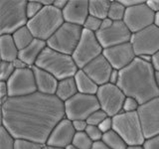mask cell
Instances as JSON below:
<instances>
[{
	"label": "cell",
	"instance_id": "6da1fadb",
	"mask_svg": "<svg viewBox=\"0 0 159 149\" xmlns=\"http://www.w3.org/2000/svg\"><path fill=\"white\" fill-rule=\"evenodd\" d=\"M66 118L65 104L56 96L35 93L9 97L1 104V125L16 139L46 144L57 124Z\"/></svg>",
	"mask_w": 159,
	"mask_h": 149
},
{
	"label": "cell",
	"instance_id": "7a4b0ae2",
	"mask_svg": "<svg viewBox=\"0 0 159 149\" xmlns=\"http://www.w3.org/2000/svg\"><path fill=\"white\" fill-rule=\"evenodd\" d=\"M117 86L126 97H134L140 104L159 97L155 70L151 63L138 57L129 66L119 71Z\"/></svg>",
	"mask_w": 159,
	"mask_h": 149
},
{
	"label": "cell",
	"instance_id": "3957f363",
	"mask_svg": "<svg viewBox=\"0 0 159 149\" xmlns=\"http://www.w3.org/2000/svg\"><path fill=\"white\" fill-rule=\"evenodd\" d=\"M35 66L53 74L58 81L74 77L79 71L72 56L60 53L48 46L42 52Z\"/></svg>",
	"mask_w": 159,
	"mask_h": 149
},
{
	"label": "cell",
	"instance_id": "277c9868",
	"mask_svg": "<svg viewBox=\"0 0 159 149\" xmlns=\"http://www.w3.org/2000/svg\"><path fill=\"white\" fill-rule=\"evenodd\" d=\"M64 23L63 11L52 5L44 7L36 16L29 19L27 27L35 38L47 42Z\"/></svg>",
	"mask_w": 159,
	"mask_h": 149
},
{
	"label": "cell",
	"instance_id": "5b68a950",
	"mask_svg": "<svg viewBox=\"0 0 159 149\" xmlns=\"http://www.w3.org/2000/svg\"><path fill=\"white\" fill-rule=\"evenodd\" d=\"M26 6V0L0 1V34L12 35L18 29L27 26L29 18Z\"/></svg>",
	"mask_w": 159,
	"mask_h": 149
},
{
	"label": "cell",
	"instance_id": "8992f818",
	"mask_svg": "<svg viewBox=\"0 0 159 149\" xmlns=\"http://www.w3.org/2000/svg\"><path fill=\"white\" fill-rule=\"evenodd\" d=\"M112 129L117 132L127 146L143 145L146 138L143 134L138 113L120 112L112 117Z\"/></svg>",
	"mask_w": 159,
	"mask_h": 149
},
{
	"label": "cell",
	"instance_id": "52a82bcc",
	"mask_svg": "<svg viewBox=\"0 0 159 149\" xmlns=\"http://www.w3.org/2000/svg\"><path fill=\"white\" fill-rule=\"evenodd\" d=\"M82 26L65 22L47 41V46L56 51L72 56L82 38Z\"/></svg>",
	"mask_w": 159,
	"mask_h": 149
},
{
	"label": "cell",
	"instance_id": "ba28073f",
	"mask_svg": "<svg viewBox=\"0 0 159 149\" xmlns=\"http://www.w3.org/2000/svg\"><path fill=\"white\" fill-rule=\"evenodd\" d=\"M66 118L71 121L83 119L87 120L92 113L101 108L97 96L78 93L76 96L65 102Z\"/></svg>",
	"mask_w": 159,
	"mask_h": 149
},
{
	"label": "cell",
	"instance_id": "9c48e42d",
	"mask_svg": "<svg viewBox=\"0 0 159 149\" xmlns=\"http://www.w3.org/2000/svg\"><path fill=\"white\" fill-rule=\"evenodd\" d=\"M102 53L103 48L99 43L96 33L84 29L82 38L72 57L78 68L84 69L89 63L102 55Z\"/></svg>",
	"mask_w": 159,
	"mask_h": 149
},
{
	"label": "cell",
	"instance_id": "30bf717a",
	"mask_svg": "<svg viewBox=\"0 0 159 149\" xmlns=\"http://www.w3.org/2000/svg\"><path fill=\"white\" fill-rule=\"evenodd\" d=\"M97 97L99 106L108 116L113 117L116 114L122 112V106L126 96L117 84H106L98 87Z\"/></svg>",
	"mask_w": 159,
	"mask_h": 149
},
{
	"label": "cell",
	"instance_id": "8fae6325",
	"mask_svg": "<svg viewBox=\"0 0 159 149\" xmlns=\"http://www.w3.org/2000/svg\"><path fill=\"white\" fill-rule=\"evenodd\" d=\"M7 83L9 97H22L38 92L32 68L16 70Z\"/></svg>",
	"mask_w": 159,
	"mask_h": 149
},
{
	"label": "cell",
	"instance_id": "7c38bea8",
	"mask_svg": "<svg viewBox=\"0 0 159 149\" xmlns=\"http://www.w3.org/2000/svg\"><path fill=\"white\" fill-rule=\"evenodd\" d=\"M130 43L136 57L153 56L159 51V28L155 24L132 34Z\"/></svg>",
	"mask_w": 159,
	"mask_h": 149
},
{
	"label": "cell",
	"instance_id": "4fadbf2b",
	"mask_svg": "<svg viewBox=\"0 0 159 149\" xmlns=\"http://www.w3.org/2000/svg\"><path fill=\"white\" fill-rule=\"evenodd\" d=\"M143 134L146 139L159 134V97L140 104L138 111Z\"/></svg>",
	"mask_w": 159,
	"mask_h": 149
},
{
	"label": "cell",
	"instance_id": "5bb4252c",
	"mask_svg": "<svg viewBox=\"0 0 159 149\" xmlns=\"http://www.w3.org/2000/svg\"><path fill=\"white\" fill-rule=\"evenodd\" d=\"M145 2L131 8H126L123 22L132 34L151 26L155 21V13L148 8Z\"/></svg>",
	"mask_w": 159,
	"mask_h": 149
},
{
	"label": "cell",
	"instance_id": "9a60e30c",
	"mask_svg": "<svg viewBox=\"0 0 159 149\" xmlns=\"http://www.w3.org/2000/svg\"><path fill=\"white\" fill-rule=\"evenodd\" d=\"M96 35L103 50L130 42L132 37V33L123 21H113L111 26L101 29Z\"/></svg>",
	"mask_w": 159,
	"mask_h": 149
},
{
	"label": "cell",
	"instance_id": "2e32d148",
	"mask_svg": "<svg viewBox=\"0 0 159 149\" xmlns=\"http://www.w3.org/2000/svg\"><path fill=\"white\" fill-rule=\"evenodd\" d=\"M102 55L107 58L111 67L118 71L129 66L136 58L130 42L104 49Z\"/></svg>",
	"mask_w": 159,
	"mask_h": 149
},
{
	"label": "cell",
	"instance_id": "e0dca14e",
	"mask_svg": "<svg viewBox=\"0 0 159 149\" xmlns=\"http://www.w3.org/2000/svg\"><path fill=\"white\" fill-rule=\"evenodd\" d=\"M76 130L73 126V122L68 118H64L60 121L57 126L53 129L47 140V145L65 148L72 145Z\"/></svg>",
	"mask_w": 159,
	"mask_h": 149
},
{
	"label": "cell",
	"instance_id": "ac0fdd59",
	"mask_svg": "<svg viewBox=\"0 0 159 149\" xmlns=\"http://www.w3.org/2000/svg\"><path fill=\"white\" fill-rule=\"evenodd\" d=\"M84 72L91 78L93 81L96 83L98 87L103 86V84L109 83V78L113 68L109 62L107 60V58L101 55L93 61L89 63L84 69Z\"/></svg>",
	"mask_w": 159,
	"mask_h": 149
},
{
	"label": "cell",
	"instance_id": "d6986e66",
	"mask_svg": "<svg viewBox=\"0 0 159 149\" xmlns=\"http://www.w3.org/2000/svg\"><path fill=\"white\" fill-rule=\"evenodd\" d=\"M89 15V0H69L63 10L65 22L84 26Z\"/></svg>",
	"mask_w": 159,
	"mask_h": 149
},
{
	"label": "cell",
	"instance_id": "ffe728a7",
	"mask_svg": "<svg viewBox=\"0 0 159 149\" xmlns=\"http://www.w3.org/2000/svg\"><path fill=\"white\" fill-rule=\"evenodd\" d=\"M32 70L34 72L38 92L45 94H50V96H55L59 83L58 79L53 74L43 69L38 68L37 66L32 67Z\"/></svg>",
	"mask_w": 159,
	"mask_h": 149
},
{
	"label": "cell",
	"instance_id": "44dd1931",
	"mask_svg": "<svg viewBox=\"0 0 159 149\" xmlns=\"http://www.w3.org/2000/svg\"><path fill=\"white\" fill-rule=\"evenodd\" d=\"M46 47H47L46 41L35 38V40L29 46L24 48L23 50H20L18 58L20 60H22L30 68H32L36 65V62L38 61L39 57L41 56L42 52Z\"/></svg>",
	"mask_w": 159,
	"mask_h": 149
},
{
	"label": "cell",
	"instance_id": "7402d4cb",
	"mask_svg": "<svg viewBox=\"0 0 159 149\" xmlns=\"http://www.w3.org/2000/svg\"><path fill=\"white\" fill-rule=\"evenodd\" d=\"M0 54L1 61L13 62L19 57V49L15 44L12 35H0Z\"/></svg>",
	"mask_w": 159,
	"mask_h": 149
},
{
	"label": "cell",
	"instance_id": "603a6c76",
	"mask_svg": "<svg viewBox=\"0 0 159 149\" xmlns=\"http://www.w3.org/2000/svg\"><path fill=\"white\" fill-rule=\"evenodd\" d=\"M79 93V89L77 87L75 78H67L59 81L57 91H56V96L59 99H61L63 102L69 101L70 98H72Z\"/></svg>",
	"mask_w": 159,
	"mask_h": 149
},
{
	"label": "cell",
	"instance_id": "cb8c5ba5",
	"mask_svg": "<svg viewBox=\"0 0 159 149\" xmlns=\"http://www.w3.org/2000/svg\"><path fill=\"white\" fill-rule=\"evenodd\" d=\"M76 81L79 93L84 94H94L96 96L98 89V86L84 72V70L79 69V71L74 76Z\"/></svg>",
	"mask_w": 159,
	"mask_h": 149
},
{
	"label": "cell",
	"instance_id": "d4e9b609",
	"mask_svg": "<svg viewBox=\"0 0 159 149\" xmlns=\"http://www.w3.org/2000/svg\"><path fill=\"white\" fill-rule=\"evenodd\" d=\"M111 0H89V15L101 20L107 18Z\"/></svg>",
	"mask_w": 159,
	"mask_h": 149
},
{
	"label": "cell",
	"instance_id": "484cf974",
	"mask_svg": "<svg viewBox=\"0 0 159 149\" xmlns=\"http://www.w3.org/2000/svg\"><path fill=\"white\" fill-rule=\"evenodd\" d=\"M12 37L17 48L19 49V51L29 46L35 40V37L33 36L32 32L30 31V29L27 26L18 29L16 32L12 34Z\"/></svg>",
	"mask_w": 159,
	"mask_h": 149
},
{
	"label": "cell",
	"instance_id": "4316f807",
	"mask_svg": "<svg viewBox=\"0 0 159 149\" xmlns=\"http://www.w3.org/2000/svg\"><path fill=\"white\" fill-rule=\"evenodd\" d=\"M102 141L111 149H126L127 144L119 136V134L112 130L103 133Z\"/></svg>",
	"mask_w": 159,
	"mask_h": 149
},
{
	"label": "cell",
	"instance_id": "83f0119b",
	"mask_svg": "<svg viewBox=\"0 0 159 149\" xmlns=\"http://www.w3.org/2000/svg\"><path fill=\"white\" fill-rule=\"evenodd\" d=\"M125 11L126 8L120 3L119 0H111L107 17L112 21H123Z\"/></svg>",
	"mask_w": 159,
	"mask_h": 149
},
{
	"label": "cell",
	"instance_id": "f1b7e54d",
	"mask_svg": "<svg viewBox=\"0 0 159 149\" xmlns=\"http://www.w3.org/2000/svg\"><path fill=\"white\" fill-rule=\"evenodd\" d=\"M93 143L94 142L88 136L86 132H76L72 145L78 149H92Z\"/></svg>",
	"mask_w": 159,
	"mask_h": 149
},
{
	"label": "cell",
	"instance_id": "f546056e",
	"mask_svg": "<svg viewBox=\"0 0 159 149\" xmlns=\"http://www.w3.org/2000/svg\"><path fill=\"white\" fill-rule=\"evenodd\" d=\"M15 138L4 126L0 127V149H15Z\"/></svg>",
	"mask_w": 159,
	"mask_h": 149
},
{
	"label": "cell",
	"instance_id": "4dcf8cb0",
	"mask_svg": "<svg viewBox=\"0 0 159 149\" xmlns=\"http://www.w3.org/2000/svg\"><path fill=\"white\" fill-rule=\"evenodd\" d=\"M16 71L12 62L1 61L0 64V82H7Z\"/></svg>",
	"mask_w": 159,
	"mask_h": 149
},
{
	"label": "cell",
	"instance_id": "1f68e13d",
	"mask_svg": "<svg viewBox=\"0 0 159 149\" xmlns=\"http://www.w3.org/2000/svg\"><path fill=\"white\" fill-rule=\"evenodd\" d=\"M102 21V20H101V19H98L94 16H92V15H89V17L87 18L83 28L88 30V31H91L93 33H97L101 30Z\"/></svg>",
	"mask_w": 159,
	"mask_h": 149
},
{
	"label": "cell",
	"instance_id": "d6a6232c",
	"mask_svg": "<svg viewBox=\"0 0 159 149\" xmlns=\"http://www.w3.org/2000/svg\"><path fill=\"white\" fill-rule=\"evenodd\" d=\"M43 8L44 6L39 0H29V1H27V6H26V12H27L28 18L32 19L33 17L36 16Z\"/></svg>",
	"mask_w": 159,
	"mask_h": 149
},
{
	"label": "cell",
	"instance_id": "836d02e7",
	"mask_svg": "<svg viewBox=\"0 0 159 149\" xmlns=\"http://www.w3.org/2000/svg\"><path fill=\"white\" fill-rule=\"evenodd\" d=\"M44 144L26 140V139H16L15 140V149H43Z\"/></svg>",
	"mask_w": 159,
	"mask_h": 149
},
{
	"label": "cell",
	"instance_id": "e575fe53",
	"mask_svg": "<svg viewBox=\"0 0 159 149\" xmlns=\"http://www.w3.org/2000/svg\"><path fill=\"white\" fill-rule=\"evenodd\" d=\"M108 115L104 112L102 108L98 109L97 111H94L93 113H92L91 115H89L87 119V122L89 125H96V126H98L99 124H101L104 119H106Z\"/></svg>",
	"mask_w": 159,
	"mask_h": 149
},
{
	"label": "cell",
	"instance_id": "d590c367",
	"mask_svg": "<svg viewBox=\"0 0 159 149\" xmlns=\"http://www.w3.org/2000/svg\"><path fill=\"white\" fill-rule=\"evenodd\" d=\"M140 103H139L135 98L131 97H126L124 99L122 111L123 112H136L138 111Z\"/></svg>",
	"mask_w": 159,
	"mask_h": 149
},
{
	"label": "cell",
	"instance_id": "8d00e7d4",
	"mask_svg": "<svg viewBox=\"0 0 159 149\" xmlns=\"http://www.w3.org/2000/svg\"><path fill=\"white\" fill-rule=\"evenodd\" d=\"M84 132L88 134V136L91 138L93 142L102 141V136H103V133L101 131V129L98 128V126H96V125H88Z\"/></svg>",
	"mask_w": 159,
	"mask_h": 149
},
{
	"label": "cell",
	"instance_id": "74e56055",
	"mask_svg": "<svg viewBox=\"0 0 159 149\" xmlns=\"http://www.w3.org/2000/svg\"><path fill=\"white\" fill-rule=\"evenodd\" d=\"M144 149H159V134L151 138H148L143 144Z\"/></svg>",
	"mask_w": 159,
	"mask_h": 149
},
{
	"label": "cell",
	"instance_id": "f35d334b",
	"mask_svg": "<svg viewBox=\"0 0 159 149\" xmlns=\"http://www.w3.org/2000/svg\"><path fill=\"white\" fill-rule=\"evenodd\" d=\"M8 98H9V91H8L7 83L0 82V101H1V104H3Z\"/></svg>",
	"mask_w": 159,
	"mask_h": 149
},
{
	"label": "cell",
	"instance_id": "ab89813d",
	"mask_svg": "<svg viewBox=\"0 0 159 149\" xmlns=\"http://www.w3.org/2000/svg\"><path fill=\"white\" fill-rule=\"evenodd\" d=\"M98 128L101 129V131L102 133H106V132L112 130V117L107 116L101 124H99Z\"/></svg>",
	"mask_w": 159,
	"mask_h": 149
},
{
	"label": "cell",
	"instance_id": "60d3db41",
	"mask_svg": "<svg viewBox=\"0 0 159 149\" xmlns=\"http://www.w3.org/2000/svg\"><path fill=\"white\" fill-rule=\"evenodd\" d=\"M72 122L76 132H84L89 125L87 120H83V119H78V120H74Z\"/></svg>",
	"mask_w": 159,
	"mask_h": 149
},
{
	"label": "cell",
	"instance_id": "b9f144b4",
	"mask_svg": "<svg viewBox=\"0 0 159 149\" xmlns=\"http://www.w3.org/2000/svg\"><path fill=\"white\" fill-rule=\"evenodd\" d=\"M119 1L125 8H131L136 6V5L144 3L145 0H119Z\"/></svg>",
	"mask_w": 159,
	"mask_h": 149
},
{
	"label": "cell",
	"instance_id": "7bdbcfd3",
	"mask_svg": "<svg viewBox=\"0 0 159 149\" xmlns=\"http://www.w3.org/2000/svg\"><path fill=\"white\" fill-rule=\"evenodd\" d=\"M146 5L154 13L159 12V0H146Z\"/></svg>",
	"mask_w": 159,
	"mask_h": 149
},
{
	"label": "cell",
	"instance_id": "ee69618b",
	"mask_svg": "<svg viewBox=\"0 0 159 149\" xmlns=\"http://www.w3.org/2000/svg\"><path fill=\"white\" fill-rule=\"evenodd\" d=\"M119 81V71L118 70L113 69L111 74V78H109V84H117Z\"/></svg>",
	"mask_w": 159,
	"mask_h": 149
},
{
	"label": "cell",
	"instance_id": "f6af8a7d",
	"mask_svg": "<svg viewBox=\"0 0 159 149\" xmlns=\"http://www.w3.org/2000/svg\"><path fill=\"white\" fill-rule=\"evenodd\" d=\"M13 63V66L15 68V70H22V69H26V68H30L28 65L25 64L22 60H20L19 58L16 59L15 61L12 62Z\"/></svg>",
	"mask_w": 159,
	"mask_h": 149
},
{
	"label": "cell",
	"instance_id": "bcb514c9",
	"mask_svg": "<svg viewBox=\"0 0 159 149\" xmlns=\"http://www.w3.org/2000/svg\"><path fill=\"white\" fill-rule=\"evenodd\" d=\"M68 1L69 0H54L53 6L56 7L59 10H61V11H63L65 7H66V5L68 4Z\"/></svg>",
	"mask_w": 159,
	"mask_h": 149
},
{
	"label": "cell",
	"instance_id": "7dc6e473",
	"mask_svg": "<svg viewBox=\"0 0 159 149\" xmlns=\"http://www.w3.org/2000/svg\"><path fill=\"white\" fill-rule=\"evenodd\" d=\"M151 64L156 72H159V51L152 56V61Z\"/></svg>",
	"mask_w": 159,
	"mask_h": 149
},
{
	"label": "cell",
	"instance_id": "c3c4849f",
	"mask_svg": "<svg viewBox=\"0 0 159 149\" xmlns=\"http://www.w3.org/2000/svg\"><path fill=\"white\" fill-rule=\"evenodd\" d=\"M92 149H111V148L107 147L102 141H98V142H94L93 143Z\"/></svg>",
	"mask_w": 159,
	"mask_h": 149
},
{
	"label": "cell",
	"instance_id": "681fc988",
	"mask_svg": "<svg viewBox=\"0 0 159 149\" xmlns=\"http://www.w3.org/2000/svg\"><path fill=\"white\" fill-rule=\"evenodd\" d=\"M112 23H113V21H112L111 19H109L108 17L106 18V19H103L102 21V27H101V29H106V28H107L109 26H111Z\"/></svg>",
	"mask_w": 159,
	"mask_h": 149
},
{
	"label": "cell",
	"instance_id": "f907efd6",
	"mask_svg": "<svg viewBox=\"0 0 159 149\" xmlns=\"http://www.w3.org/2000/svg\"><path fill=\"white\" fill-rule=\"evenodd\" d=\"M39 1L41 2V4L43 5L44 7H46V6H52V5L54 4L53 0H39Z\"/></svg>",
	"mask_w": 159,
	"mask_h": 149
},
{
	"label": "cell",
	"instance_id": "816d5d0a",
	"mask_svg": "<svg viewBox=\"0 0 159 149\" xmlns=\"http://www.w3.org/2000/svg\"><path fill=\"white\" fill-rule=\"evenodd\" d=\"M126 149H144L143 145H130L127 146Z\"/></svg>",
	"mask_w": 159,
	"mask_h": 149
},
{
	"label": "cell",
	"instance_id": "f5cc1de1",
	"mask_svg": "<svg viewBox=\"0 0 159 149\" xmlns=\"http://www.w3.org/2000/svg\"><path fill=\"white\" fill-rule=\"evenodd\" d=\"M154 24L159 28V12L155 13V21H154Z\"/></svg>",
	"mask_w": 159,
	"mask_h": 149
},
{
	"label": "cell",
	"instance_id": "db71d44e",
	"mask_svg": "<svg viewBox=\"0 0 159 149\" xmlns=\"http://www.w3.org/2000/svg\"><path fill=\"white\" fill-rule=\"evenodd\" d=\"M43 149H65V148H59V147H54V146H50V145H47V144H45Z\"/></svg>",
	"mask_w": 159,
	"mask_h": 149
},
{
	"label": "cell",
	"instance_id": "11a10c76",
	"mask_svg": "<svg viewBox=\"0 0 159 149\" xmlns=\"http://www.w3.org/2000/svg\"><path fill=\"white\" fill-rule=\"evenodd\" d=\"M155 82H156V84L159 88V72H156V71H155Z\"/></svg>",
	"mask_w": 159,
	"mask_h": 149
},
{
	"label": "cell",
	"instance_id": "9f6ffc18",
	"mask_svg": "<svg viewBox=\"0 0 159 149\" xmlns=\"http://www.w3.org/2000/svg\"><path fill=\"white\" fill-rule=\"evenodd\" d=\"M66 149H78L77 147H75L74 145H70V146H68Z\"/></svg>",
	"mask_w": 159,
	"mask_h": 149
}]
</instances>
